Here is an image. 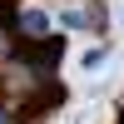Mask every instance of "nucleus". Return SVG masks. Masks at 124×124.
<instances>
[{
  "label": "nucleus",
  "mask_w": 124,
  "mask_h": 124,
  "mask_svg": "<svg viewBox=\"0 0 124 124\" xmlns=\"http://www.w3.org/2000/svg\"><path fill=\"white\" fill-rule=\"evenodd\" d=\"M15 30H20V40H50V35H55L45 10H20V15H15Z\"/></svg>",
  "instance_id": "f257e3e1"
},
{
  "label": "nucleus",
  "mask_w": 124,
  "mask_h": 124,
  "mask_svg": "<svg viewBox=\"0 0 124 124\" xmlns=\"http://www.w3.org/2000/svg\"><path fill=\"white\" fill-rule=\"evenodd\" d=\"M85 15V30L89 35H104L109 30V10H104V0H89V10H79Z\"/></svg>",
  "instance_id": "f03ea898"
},
{
  "label": "nucleus",
  "mask_w": 124,
  "mask_h": 124,
  "mask_svg": "<svg viewBox=\"0 0 124 124\" xmlns=\"http://www.w3.org/2000/svg\"><path fill=\"white\" fill-rule=\"evenodd\" d=\"M0 124H20V109L5 104V99H0Z\"/></svg>",
  "instance_id": "20e7f679"
},
{
  "label": "nucleus",
  "mask_w": 124,
  "mask_h": 124,
  "mask_svg": "<svg viewBox=\"0 0 124 124\" xmlns=\"http://www.w3.org/2000/svg\"><path fill=\"white\" fill-rule=\"evenodd\" d=\"M119 114H124V94H119Z\"/></svg>",
  "instance_id": "39448f33"
},
{
  "label": "nucleus",
  "mask_w": 124,
  "mask_h": 124,
  "mask_svg": "<svg viewBox=\"0 0 124 124\" xmlns=\"http://www.w3.org/2000/svg\"><path fill=\"white\" fill-rule=\"evenodd\" d=\"M104 55H109V50H104V45H94L85 60H79V65H85V70H99V65H104Z\"/></svg>",
  "instance_id": "7ed1b4c3"
}]
</instances>
